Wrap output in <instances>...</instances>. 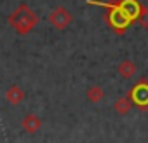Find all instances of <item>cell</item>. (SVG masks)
<instances>
[{"mask_svg": "<svg viewBox=\"0 0 148 143\" xmlns=\"http://www.w3.org/2000/svg\"><path fill=\"white\" fill-rule=\"evenodd\" d=\"M71 21H73V16H71L64 7H56V9L49 14V23H51L56 30H64L66 26H70Z\"/></svg>", "mask_w": 148, "mask_h": 143, "instance_id": "4", "label": "cell"}, {"mask_svg": "<svg viewBox=\"0 0 148 143\" xmlns=\"http://www.w3.org/2000/svg\"><path fill=\"white\" fill-rule=\"evenodd\" d=\"M108 7H110V11H108V25L117 32V33H124L134 21L131 19V18H127L117 6H113V4H106Z\"/></svg>", "mask_w": 148, "mask_h": 143, "instance_id": "2", "label": "cell"}, {"mask_svg": "<svg viewBox=\"0 0 148 143\" xmlns=\"http://www.w3.org/2000/svg\"><path fill=\"white\" fill-rule=\"evenodd\" d=\"M146 2H148V0H146Z\"/></svg>", "mask_w": 148, "mask_h": 143, "instance_id": "12", "label": "cell"}, {"mask_svg": "<svg viewBox=\"0 0 148 143\" xmlns=\"http://www.w3.org/2000/svg\"><path fill=\"white\" fill-rule=\"evenodd\" d=\"M113 6H117L127 18H131L132 21H136L138 18V12L141 9V4L138 0H117V2H112Z\"/></svg>", "mask_w": 148, "mask_h": 143, "instance_id": "5", "label": "cell"}, {"mask_svg": "<svg viewBox=\"0 0 148 143\" xmlns=\"http://www.w3.org/2000/svg\"><path fill=\"white\" fill-rule=\"evenodd\" d=\"M9 25L19 33V35H28L38 23V16L26 6V4H19L14 12H11V16L7 18Z\"/></svg>", "mask_w": 148, "mask_h": 143, "instance_id": "1", "label": "cell"}, {"mask_svg": "<svg viewBox=\"0 0 148 143\" xmlns=\"http://www.w3.org/2000/svg\"><path fill=\"white\" fill-rule=\"evenodd\" d=\"M129 100L132 101V107H138L139 110L148 108V80H139L129 93Z\"/></svg>", "mask_w": 148, "mask_h": 143, "instance_id": "3", "label": "cell"}, {"mask_svg": "<svg viewBox=\"0 0 148 143\" xmlns=\"http://www.w3.org/2000/svg\"><path fill=\"white\" fill-rule=\"evenodd\" d=\"M86 96H87V100H89L91 103H99V101H103V98H105V91H103L99 86H91V87L87 89Z\"/></svg>", "mask_w": 148, "mask_h": 143, "instance_id": "10", "label": "cell"}, {"mask_svg": "<svg viewBox=\"0 0 148 143\" xmlns=\"http://www.w3.org/2000/svg\"><path fill=\"white\" fill-rule=\"evenodd\" d=\"M136 21L139 23L141 28H148V7H145L143 4H141V9H139V12H138Z\"/></svg>", "mask_w": 148, "mask_h": 143, "instance_id": "11", "label": "cell"}, {"mask_svg": "<svg viewBox=\"0 0 148 143\" xmlns=\"http://www.w3.org/2000/svg\"><path fill=\"white\" fill-rule=\"evenodd\" d=\"M113 108H115V112L119 115H127L131 112V108H132V101L129 100V96H122L113 103Z\"/></svg>", "mask_w": 148, "mask_h": 143, "instance_id": "9", "label": "cell"}, {"mask_svg": "<svg viewBox=\"0 0 148 143\" xmlns=\"http://www.w3.org/2000/svg\"><path fill=\"white\" fill-rule=\"evenodd\" d=\"M21 126H23V129H25L26 133L33 134V133H37V131L42 127V119H40V117H37L35 113H28V115H25V119H23Z\"/></svg>", "mask_w": 148, "mask_h": 143, "instance_id": "6", "label": "cell"}, {"mask_svg": "<svg viewBox=\"0 0 148 143\" xmlns=\"http://www.w3.org/2000/svg\"><path fill=\"white\" fill-rule=\"evenodd\" d=\"M5 100L11 103V105H19L23 100H25V91L19 87V86H11L7 91H5Z\"/></svg>", "mask_w": 148, "mask_h": 143, "instance_id": "7", "label": "cell"}, {"mask_svg": "<svg viewBox=\"0 0 148 143\" xmlns=\"http://www.w3.org/2000/svg\"><path fill=\"white\" fill-rule=\"evenodd\" d=\"M117 72H119V75H120L122 79H131V77H134V74H136V65H134L131 59H124L122 63H119Z\"/></svg>", "mask_w": 148, "mask_h": 143, "instance_id": "8", "label": "cell"}]
</instances>
